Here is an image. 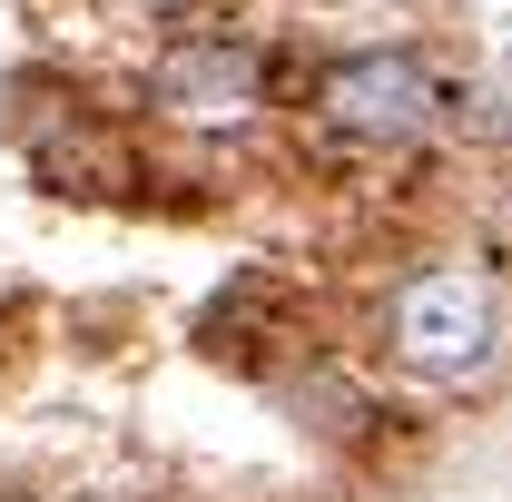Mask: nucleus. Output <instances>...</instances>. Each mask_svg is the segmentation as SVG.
<instances>
[{"instance_id":"obj_1","label":"nucleus","mask_w":512,"mask_h":502,"mask_svg":"<svg viewBox=\"0 0 512 502\" xmlns=\"http://www.w3.org/2000/svg\"><path fill=\"white\" fill-rule=\"evenodd\" d=\"M316 119L345 148H414L424 128L444 119V79L414 50H355L316 79Z\"/></svg>"},{"instance_id":"obj_2","label":"nucleus","mask_w":512,"mask_h":502,"mask_svg":"<svg viewBox=\"0 0 512 502\" xmlns=\"http://www.w3.org/2000/svg\"><path fill=\"white\" fill-rule=\"evenodd\" d=\"M394 355H404L414 375H434V384L483 375V365H493V286L463 276V266L414 276V286L394 296Z\"/></svg>"},{"instance_id":"obj_3","label":"nucleus","mask_w":512,"mask_h":502,"mask_svg":"<svg viewBox=\"0 0 512 502\" xmlns=\"http://www.w3.org/2000/svg\"><path fill=\"white\" fill-rule=\"evenodd\" d=\"M148 99L178 128H247L256 109H266V60H256L247 40H227V30H197V40H178V50L158 60Z\"/></svg>"}]
</instances>
